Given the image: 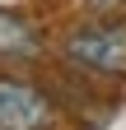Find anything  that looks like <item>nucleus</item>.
Instances as JSON below:
<instances>
[{
  "label": "nucleus",
  "instance_id": "f03ea898",
  "mask_svg": "<svg viewBox=\"0 0 126 130\" xmlns=\"http://www.w3.org/2000/svg\"><path fill=\"white\" fill-rule=\"evenodd\" d=\"M56 107L37 84L0 74V130H52Z\"/></svg>",
  "mask_w": 126,
  "mask_h": 130
},
{
  "label": "nucleus",
  "instance_id": "20e7f679",
  "mask_svg": "<svg viewBox=\"0 0 126 130\" xmlns=\"http://www.w3.org/2000/svg\"><path fill=\"white\" fill-rule=\"evenodd\" d=\"M84 5L93 9V14H112V9H121L126 0H84Z\"/></svg>",
  "mask_w": 126,
  "mask_h": 130
},
{
  "label": "nucleus",
  "instance_id": "f257e3e1",
  "mask_svg": "<svg viewBox=\"0 0 126 130\" xmlns=\"http://www.w3.org/2000/svg\"><path fill=\"white\" fill-rule=\"evenodd\" d=\"M70 65L93 74H126V23H80L61 42Z\"/></svg>",
  "mask_w": 126,
  "mask_h": 130
},
{
  "label": "nucleus",
  "instance_id": "7ed1b4c3",
  "mask_svg": "<svg viewBox=\"0 0 126 130\" xmlns=\"http://www.w3.org/2000/svg\"><path fill=\"white\" fill-rule=\"evenodd\" d=\"M37 51H42V37L33 32V23H28L23 14L0 9V56H9V60H33Z\"/></svg>",
  "mask_w": 126,
  "mask_h": 130
}]
</instances>
